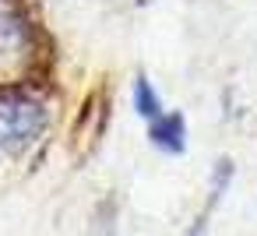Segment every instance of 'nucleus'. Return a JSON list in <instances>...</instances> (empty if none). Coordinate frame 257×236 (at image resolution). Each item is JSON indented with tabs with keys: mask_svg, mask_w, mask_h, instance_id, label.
<instances>
[{
	"mask_svg": "<svg viewBox=\"0 0 257 236\" xmlns=\"http://www.w3.org/2000/svg\"><path fill=\"white\" fill-rule=\"evenodd\" d=\"M50 131V106L29 88L0 92V152H29Z\"/></svg>",
	"mask_w": 257,
	"mask_h": 236,
	"instance_id": "nucleus-1",
	"label": "nucleus"
},
{
	"mask_svg": "<svg viewBox=\"0 0 257 236\" xmlns=\"http://www.w3.org/2000/svg\"><path fill=\"white\" fill-rule=\"evenodd\" d=\"M36 60V25L22 0H0V74H29Z\"/></svg>",
	"mask_w": 257,
	"mask_h": 236,
	"instance_id": "nucleus-2",
	"label": "nucleus"
},
{
	"mask_svg": "<svg viewBox=\"0 0 257 236\" xmlns=\"http://www.w3.org/2000/svg\"><path fill=\"white\" fill-rule=\"evenodd\" d=\"M187 138H190V131H187V116L180 109H166L159 120L148 124V141L162 155H183L187 152Z\"/></svg>",
	"mask_w": 257,
	"mask_h": 236,
	"instance_id": "nucleus-3",
	"label": "nucleus"
},
{
	"mask_svg": "<svg viewBox=\"0 0 257 236\" xmlns=\"http://www.w3.org/2000/svg\"><path fill=\"white\" fill-rule=\"evenodd\" d=\"M131 102H134V113H138L145 124H152V120H159V116L166 113V102H162L159 88L152 85V78H148L145 71H138V74H134V85H131Z\"/></svg>",
	"mask_w": 257,
	"mask_h": 236,
	"instance_id": "nucleus-4",
	"label": "nucleus"
},
{
	"mask_svg": "<svg viewBox=\"0 0 257 236\" xmlns=\"http://www.w3.org/2000/svg\"><path fill=\"white\" fill-rule=\"evenodd\" d=\"M232 159H218L215 166H211V176H208V211H215L218 208V201L229 194V187H232Z\"/></svg>",
	"mask_w": 257,
	"mask_h": 236,
	"instance_id": "nucleus-5",
	"label": "nucleus"
},
{
	"mask_svg": "<svg viewBox=\"0 0 257 236\" xmlns=\"http://www.w3.org/2000/svg\"><path fill=\"white\" fill-rule=\"evenodd\" d=\"M208 215H211V211L204 208V211H201V215H197V218L190 222V229H187L183 236H208Z\"/></svg>",
	"mask_w": 257,
	"mask_h": 236,
	"instance_id": "nucleus-6",
	"label": "nucleus"
}]
</instances>
